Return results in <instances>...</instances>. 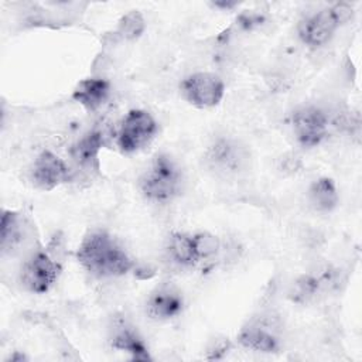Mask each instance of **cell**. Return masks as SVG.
<instances>
[{
	"mask_svg": "<svg viewBox=\"0 0 362 362\" xmlns=\"http://www.w3.org/2000/svg\"><path fill=\"white\" fill-rule=\"evenodd\" d=\"M146 30V21L140 11L132 10L126 13L117 23L116 33L127 41L137 40Z\"/></svg>",
	"mask_w": 362,
	"mask_h": 362,
	"instance_id": "obj_19",
	"label": "cell"
},
{
	"mask_svg": "<svg viewBox=\"0 0 362 362\" xmlns=\"http://www.w3.org/2000/svg\"><path fill=\"white\" fill-rule=\"evenodd\" d=\"M291 129L301 147L314 148L327 139L329 119L321 107L315 105H305L293 112Z\"/></svg>",
	"mask_w": 362,
	"mask_h": 362,
	"instance_id": "obj_8",
	"label": "cell"
},
{
	"mask_svg": "<svg viewBox=\"0 0 362 362\" xmlns=\"http://www.w3.org/2000/svg\"><path fill=\"white\" fill-rule=\"evenodd\" d=\"M307 199L310 206L317 212H331L339 202V194L337 184L329 177H320L314 180L307 191Z\"/></svg>",
	"mask_w": 362,
	"mask_h": 362,
	"instance_id": "obj_15",
	"label": "cell"
},
{
	"mask_svg": "<svg viewBox=\"0 0 362 362\" xmlns=\"http://www.w3.org/2000/svg\"><path fill=\"white\" fill-rule=\"evenodd\" d=\"M158 133V123L154 116L144 109H130L122 119L116 146L124 154H133L147 147Z\"/></svg>",
	"mask_w": 362,
	"mask_h": 362,
	"instance_id": "obj_4",
	"label": "cell"
},
{
	"mask_svg": "<svg viewBox=\"0 0 362 362\" xmlns=\"http://www.w3.org/2000/svg\"><path fill=\"white\" fill-rule=\"evenodd\" d=\"M76 260L96 277H122L134 269L130 255L103 229L89 230L76 249Z\"/></svg>",
	"mask_w": 362,
	"mask_h": 362,
	"instance_id": "obj_1",
	"label": "cell"
},
{
	"mask_svg": "<svg viewBox=\"0 0 362 362\" xmlns=\"http://www.w3.org/2000/svg\"><path fill=\"white\" fill-rule=\"evenodd\" d=\"M72 177L69 165L54 151H40L30 170V178L35 188L41 191H52L59 185L68 182Z\"/></svg>",
	"mask_w": 362,
	"mask_h": 362,
	"instance_id": "obj_10",
	"label": "cell"
},
{
	"mask_svg": "<svg viewBox=\"0 0 362 362\" xmlns=\"http://www.w3.org/2000/svg\"><path fill=\"white\" fill-rule=\"evenodd\" d=\"M181 98L197 109H212L218 106L225 96V82L208 71H197L184 76L180 82Z\"/></svg>",
	"mask_w": 362,
	"mask_h": 362,
	"instance_id": "obj_5",
	"label": "cell"
},
{
	"mask_svg": "<svg viewBox=\"0 0 362 362\" xmlns=\"http://www.w3.org/2000/svg\"><path fill=\"white\" fill-rule=\"evenodd\" d=\"M205 161L209 170L218 175L232 177L246 170L249 163V151L238 140L221 137L215 140L206 154Z\"/></svg>",
	"mask_w": 362,
	"mask_h": 362,
	"instance_id": "obj_7",
	"label": "cell"
},
{
	"mask_svg": "<svg viewBox=\"0 0 362 362\" xmlns=\"http://www.w3.org/2000/svg\"><path fill=\"white\" fill-rule=\"evenodd\" d=\"M214 6L215 7H221V8H226V10H230V8H233L235 6H236V3L235 1H216V3H214Z\"/></svg>",
	"mask_w": 362,
	"mask_h": 362,
	"instance_id": "obj_20",
	"label": "cell"
},
{
	"mask_svg": "<svg viewBox=\"0 0 362 362\" xmlns=\"http://www.w3.org/2000/svg\"><path fill=\"white\" fill-rule=\"evenodd\" d=\"M109 342L112 348L126 352L134 361H148L151 359L148 354V348L144 344L143 338L137 332V329L129 324L126 320H119L110 328Z\"/></svg>",
	"mask_w": 362,
	"mask_h": 362,
	"instance_id": "obj_12",
	"label": "cell"
},
{
	"mask_svg": "<svg viewBox=\"0 0 362 362\" xmlns=\"http://www.w3.org/2000/svg\"><path fill=\"white\" fill-rule=\"evenodd\" d=\"M23 221L17 211L3 209L0 221V247L3 255L11 253L23 242Z\"/></svg>",
	"mask_w": 362,
	"mask_h": 362,
	"instance_id": "obj_17",
	"label": "cell"
},
{
	"mask_svg": "<svg viewBox=\"0 0 362 362\" xmlns=\"http://www.w3.org/2000/svg\"><path fill=\"white\" fill-rule=\"evenodd\" d=\"M168 259L178 267H195L198 266V259L194 249L192 235L185 232H173L165 245Z\"/></svg>",
	"mask_w": 362,
	"mask_h": 362,
	"instance_id": "obj_16",
	"label": "cell"
},
{
	"mask_svg": "<svg viewBox=\"0 0 362 362\" xmlns=\"http://www.w3.org/2000/svg\"><path fill=\"white\" fill-rule=\"evenodd\" d=\"M185 175L178 161L168 153H157L139 177L141 197L157 205L175 201L184 189Z\"/></svg>",
	"mask_w": 362,
	"mask_h": 362,
	"instance_id": "obj_2",
	"label": "cell"
},
{
	"mask_svg": "<svg viewBox=\"0 0 362 362\" xmlns=\"http://www.w3.org/2000/svg\"><path fill=\"white\" fill-rule=\"evenodd\" d=\"M61 274L59 263L45 250L33 252L20 270L21 286L34 294L48 293Z\"/></svg>",
	"mask_w": 362,
	"mask_h": 362,
	"instance_id": "obj_6",
	"label": "cell"
},
{
	"mask_svg": "<svg viewBox=\"0 0 362 362\" xmlns=\"http://www.w3.org/2000/svg\"><path fill=\"white\" fill-rule=\"evenodd\" d=\"M238 342L255 352L274 354L280 349V328L276 317L262 315L247 321L238 334Z\"/></svg>",
	"mask_w": 362,
	"mask_h": 362,
	"instance_id": "obj_9",
	"label": "cell"
},
{
	"mask_svg": "<svg viewBox=\"0 0 362 362\" xmlns=\"http://www.w3.org/2000/svg\"><path fill=\"white\" fill-rule=\"evenodd\" d=\"M112 93V85L102 76H90L81 79L74 90L72 99L88 112H96L100 109Z\"/></svg>",
	"mask_w": 362,
	"mask_h": 362,
	"instance_id": "obj_13",
	"label": "cell"
},
{
	"mask_svg": "<svg viewBox=\"0 0 362 362\" xmlns=\"http://www.w3.org/2000/svg\"><path fill=\"white\" fill-rule=\"evenodd\" d=\"M185 300L182 291L173 283L156 286L144 303L146 314L156 321H170L182 314Z\"/></svg>",
	"mask_w": 362,
	"mask_h": 362,
	"instance_id": "obj_11",
	"label": "cell"
},
{
	"mask_svg": "<svg viewBox=\"0 0 362 362\" xmlns=\"http://www.w3.org/2000/svg\"><path fill=\"white\" fill-rule=\"evenodd\" d=\"M102 147H103L102 133L98 130H92L72 144L69 150V156L72 161L83 170L98 168L99 153Z\"/></svg>",
	"mask_w": 362,
	"mask_h": 362,
	"instance_id": "obj_14",
	"label": "cell"
},
{
	"mask_svg": "<svg viewBox=\"0 0 362 362\" xmlns=\"http://www.w3.org/2000/svg\"><path fill=\"white\" fill-rule=\"evenodd\" d=\"M192 235L194 249L198 259V263H205L214 260L222 250V240L219 236L208 232V230H199Z\"/></svg>",
	"mask_w": 362,
	"mask_h": 362,
	"instance_id": "obj_18",
	"label": "cell"
},
{
	"mask_svg": "<svg viewBox=\"0 0 362 362\" xmlns=\"http://www.w3.org/2000/svg\"><path fill=\"white\" fill-rule=\"evenodd\" d=\"M352 7L346 3H335L305 16L297 28L300 41L313 49L327 45L337 30L352 17Z\"/></svg>",
	"mask_w": 362,
	"mask_h": 362,
	"instance_id": "obj_3",
	"label": "cell"
}]
</instances>
